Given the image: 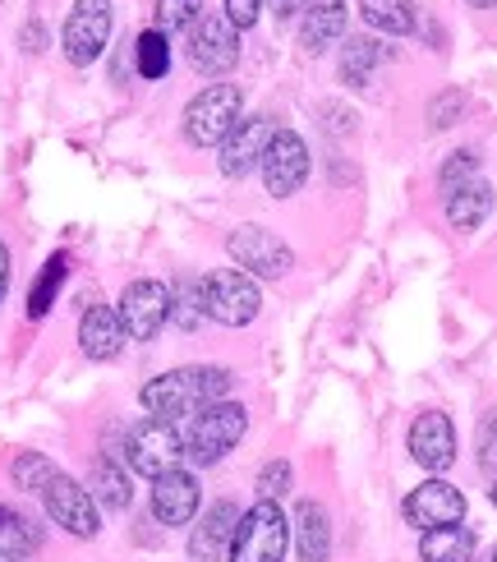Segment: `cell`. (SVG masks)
Here are the masks:
<instances>
[{"label": "cell", "instance_id": "1", "mask_svg": "<svg viewBox=\"0 0 497 562\" xmlns=\"http://www.w3.org/2000/svg\"><path fill=\"white\" fill-rule=\"evenodd\" d=\"M226 392H230V369H222V364H184V369H171V373H161V379H153L144 392H138V402H144L148 415L176 419L180 425L184 415L207 411L212 402H222Z\"/></svg>", "mask_w": 497, "mask_h": 562}, {"label": "cell", "instance_id": "2", "mask_svg": "<svg viewBox=\"0 0 497 562\" xmlns=\"http://www.w3.org/2000/svg\"><path fill=\"white\" fill-rule=\"evenodd\" d=\"M245 88L240 83H207L194 102L184 106V138L199 148H212V144H226L235 134V125L245 121Z\"/></svg>", "mask_w": 497, "mask_h": 562}, {"label": "cell", "instance_id": "3", "mask_svg": "<svg viewBox=\"0 0 497 562\" xmlns=\"http://www.w3.org/2000/svg\"><path fill=\"white\" fill-rule=\"evenodd\" d=\"M286 544H291L286 512L268 498H258L240 517V526H235L230 562H286Z\"/></svg>", "mask_w": 497, "mask_h": 562}, {"label": "cell", "instance_id": "4", "mask_svg": "<svg viewBox=\"0 0 497 562\" xmlns=\"http://www.w3.org/2000/svg\"><path fill=\"white\" fill-rule=\"evenodd\" d=\"M249 429V411L240 402H212L207 411L194 415V425L184 429V452L199 465H217L235 442Z\"/></svg>", "mask_w": 497, "mask_h": 562}, {"label": "cell", "instance_id": "5", "mask_svg": "<svg viewBox=\"0 0 497 562\" xmlns=\"http://www.w3.org/2000/svg\"><path fill=\"white\" fill-rule=\"evenodd\" d=\"M125 452H129V465L144 480H161V475L180 471V461L189 457L184 452V429L176 425V419H157V415H148L144 425L129 434Z\"/></svg>", "mask_w": 497, "mask_h": 562}, {"label": "cell", "instance_id": "6", "mask_svg": "<svg viewBox=\"0 0 497 562\" xmlns=\"http://www.w3.org/2000/svg\"><path fill=\"white\" fill-rule=\"evenodd\" d=\"M199 291H203V310L207 318H217L226 327H245L258 318V304H263V295H258L253 277L240 272V268H217L199 277Z\"/></svg>", "mask_w": 497, "mask_h": 562}, {"label": "cell", "instance_id": "7", "mask_svg": "<svg viewBox=\"0 0 497 562\" xmlns=\"http://www.w3.org/2000/svg\"><path fill=\"white\" fill-rule=\"evenodd\" d=\"M235 60H240V29L226 14H203L189 29V65L203 79H222L235 69Z\"/></svg>", "mask_w": 497, "mask_h": 562}, {"label": "cell", "instance_id": "8", "mask_svg": "<svg viewBox=\"0 0 497 562\" xmlns=\"http://www.w3.org/2000/svg\"><path fill=\"white\" fill-rule=\"evenodd\" d=\"M111 42V0H75V10L65 19V60L69 65H92Z\"/></svg>", "mask_w": 497, "mask_h": 562}, {"label": "cell", "instance_id": "9", "mask_svg": "<svg viewBox=\"0 0 497 562\" xmlns=\"http://www.w3.org/2000/svg\"><path fill=\"white\" fill-rule=\"evenodd\" d=\"M226 249H230V259L240 263V272H249V277H268V281L286 277L291 263H295L291 245L281 240V236H272V231H263V226H240V231H230Z\"/></svg>", "mask_w": 497, "mask_h": 562}, {"label": "cell", "instance_id": "10", "mask_svg": "<svg viewBox=\"0 0 497 562\" xmlns=\"http://www.w3.org/2000/svg\"><path fill=\"white\" fill-rule=\"evenodd\" d=\"M115 314H121V323H125V337L153 341L166 327V318H171V291H166L161 281H148V277L129 281L121 304H115Z\"/></svg>", "mask_w": 497, "mask_h": 562}, {"label": "cell", "instance_id": "11", "mask_svg": "<svg viewBox=\"0 0 497 562\" xmlns=\"http://www.w3.org/2000/svg\"><path fill=\"white\" fill-rule=\"evenodd\" d=\"M42 503H46V517L56 526H65L69 535H79V540H92V535L102 530V517H98V498L88 494L79 480L69 475H56L52 484L42 488Z\"/></svg>", "mask_w": 497, "mask_h": 562}, {"label": "cell", "instance_id": "12", "mask_svg": "<svg viewBox=\"0 0 497 562\" xmlns=\"http://www.w3.org/2000/svg\"><path fill=\"white\" fill-rule=\"evenodd\" d=\"M309 180V148H304V138L295 130H276L272 148L263 157V184L272 199H291L300 194V184Z\"/></svg>", "mask_w": 497, "mask_h": 562}, {"label": "cell", "instance_id": "13", "mask_svg": "<svg viewBox=\"0 0 497 562\" xmlns=\"http://www.w3.org/2000/svg\"><path fill=\"white\" fill-rule=\"evenodd\" d=\"M272 138H276V121H272V115H249V121H240V125H235V134L222 144V157H217L222 161V176L240 180L253 167H263Z\"/></svg>", "mask_w": 497, "mask_h": 562}, {"label": "cell", "instance_id": "14", "mask_svg": "<svg viewBox=\"0 0 497 562\" xmlns=\"http://www.w3.org/2000/svg\"><path fill=\"white\" fill-rule=\"evenodd\" d=\"M461 517H465V498H461V488H452L447 480L419 484L415 494L406 498V521L419 526L423 535H429V530H447V526H461Z\"/></svg>", "mask_w": 497, "mask_h": 562}, {"label": "cell", "instance_id": "15", "mask_svg": "<svg viewBox=\"0 0 497 562\" xmlns=\"http://www.w3.org/2000/svg\"><path fill=\"white\" fill-rule=\"evenodd\" d=\"M240 517H245V512L235 507L230 498H217V503H212L203 517H199L194 535H189V558H194V562H226V558H230V544H235V526H240Z\"/></svg>", "mask_w": 497, "mask_h": 562}, {"label": "cell", "instance_id": "16", "mask_svg": "<svg viewBox=\"0 0 497 562\" xmlns=\"http://www.w3.org/2000/svg\"><path fill=\"white\" fill-rule=\"evenodd\" d=\"M410 457L423 471H447L456 461V429L442 411H423L410 425Z\"/></svg>", "mask_w": 497, "mask_h": 562}, {"label": "cell", "instance_id": "17", "mask_svg": "<svg viewBox=\"0 0 497 562\" xmlns=\"http://www.w3.org/2000/svg\"><path fill=\"white\" fill-rule=\"evenodd\" d=\"M153 517L161 526H189L199 517V480L189 471H171L153 480Z\"/></svg>", "mask_w": 497, "mask_h": 562}, {"label": "cell", "instance_id": "18", "mask_svg": "<svg viewBox=\"0 0 497 562\" xmlns=\"http://www.w3.org/2000/svg\"><path fill=\"white\" fill-rule=\"evenodd\" d=\"M125 323L121 314L111 310V304H92V310L83 314L79 323V346H83V356L88 360H115L125 350Z\"/></svg>", "mask_w": 497, "mask_h": 562}, {"label": "cell", "instance_id": "19", "mask_svg": "<svg viewBox=\"0 0 497 562\" xmlns=\"http://www.w3.org/2000/svg\"><path fill=\"white\" fill-rule=\"evenodd\" d=\"M295 549H300V562L331 558V526H327L323 503H314V498H304L295 507Z\"/></svg>", "mask_w": 497, "mask_h": 562}, {"label": "cell", "instance_id": "20", "mask_svg": "<svg viewBox=\"0 0 497 562\" xmlns=\"http://www.w3.org/2000/svg\"><path fill=\"white\" fill-rule=\"evenodd\" d=\"M346 0H314L309 10H304V23H300V42L304 52H323L331 46L341 33H346Z\"/></svg>", "mask_w": 497, "mask_h": 562}, {"label": "cell", "instance_id": "21", "mask_svg": "<svg viewBox=\"0 0 497 562\" xmlns=\"http://www.w3.org/2000/svg\"><path fill=\"white\" fill-rule=\"evenodd\" d=\"M488 213H493V190L484 180H470V184H461V190L447 194V222H452L456 231L484 226Z\"/></svg>", "mask_w": 497, "mask_h": 562}, {"label": "cell", "instance_id": "22", "mask_svg": "<svg viewBox=\"0 0 497 562\" xmlns=\"http://www.w3.org/2000/svg\"><path fill=\"white\" fill-rule=\"evenodd\" d=\"M419 558L423 562H470V558H475V535H470L465 526L429 530L419 540Z\"/></svg>", "mask_w": 497, "mask_h": 562}, {"label": "cell", "instance_id": "23", "mask_svg": "<svg viewBox=\"0 0 497 562\" xmlns=\"http://www.w3.org/2000/svg\"><path fill=\"white\" fill-rule=\"evenodd\" d=\"M383 65V42H373V37H350L341 46V79L354 83V88H364L373 79V69Z\"/></svg>", "mask_w": 497, "mask_h": 562}, {"label": "cell", "instance_id": "24", "mask_svg": "<svg viewBox=\"0 0 497 562\" xmlns=\"http://www.w3.org/2000/svg\"><path fill=\"white\" fill-rule=\"evenodd\" d=\"M360 14L369 19V29L392 37L415 29V0H360Z\"/></svg>", "mask_w": 497, "mask_h": 562}, {"label": "cell", "instance_id": "25", "mask_svg": "<svg viewBox=\"0 0 497 562\" xmlns=\"http://www.w3.org/2000/svg\"><path fill=\"white\" fill-rule=\"evenodd\" d=\"M65 277H69V259L65 254H52L46 268H42V277L33 281V291H29V318H46V310H52L60 286H65Z\"/></svg>", "mask_w": 497, "mask_h": 562}, {"label": "cell", "instance_id": "26", "mask_svg": "<svg viewBox=\"0 0 497 562\" xmlns=\"http://www.w3.org/2000/svg\"><path fill=\"white\" fill-rule=\"evenodd\" d=\"M92 498H102V507H129V475L115 465L111 457H102L98 465H92V488H88Z\"/></svg>", "mask_w": 497, "mask_h": 562}, {"label": "cell", "instance_id": "27", "mask_svg": "<svg viewBox=\"0 0 497 562\" xmlns=\"http://www.w3.org/2000/svg\"><path fill=\"white\" fill-rule=\"evenodd\" d=\"M134 65H138V75H144V79H161L166 69H171V42H166L161 29L138 33V42H134Z\"/></svg>", "mask_w": 497, "mask_h": 562}, {"label": "cell", "instance_id": "28", "mask_svg": "<svg viewBox=\"0 0 497 562\" xmlns=\"http://www.w3.org/2000/svg\"><path fill=\"white\" fill-rule=\"evenodd\" d=\"M171 318H176V327H184V333L207 318V310H203V291H199V281H194V277H180V281H176Z\"/></svg>", "mask_w": 497, "mask_h": 562}, {"label": "cell", "instance_id": "29", "mask_svg": "<svg viewBox=\"0 0 497 562\" xmlns=\"http://www.w3.org/2000/svg\"><path fill=\"white\" fill-rule=\"evenodd\" d=\"M56 475H60V471H56V465L46 461L42 452H23V457L14 461V484H19V488H33V494H42V488L52 484Z\"/></svg>", "mask_w": 497, "mask_h": 562}, {"label": "cell", "instance_id": "30", "mask_svg": "<svg viewBox=\"0 0 497 562\" xmlns=\"http://www.w3.org/2000/svg\"><path fill=\"white\" fill-rule=\"evenodd\" d=\"M199 19H203V0H157V29L161 33L194 29Z\"/></svg>", "mask_w": 497, "mask_h": 562}, {"label": "cell", "instance_id": "31", "mask_svg": "<svg viewBox=\"0 0 497 562\" xmlns=\"http://www.w3.org/2000/svg\"><path fill=\"white\" fill-rule=\"evenodd\" d=\"M475 171H479V157L470 153V148H461V153L447 157V167H442V176H438V180H442V190L452 194V190H461V184L475 180Z\"/></svg>", "mask_w": 497, "mask_h": 562}, {"label": "cell", "instance_id": "32", "mask_svg": "<svg viewBox=\"0 0 497 562\" xmlns=\"http://www.w3.org/2000/svg\"><path fill=\"white\" fill-rule=\"evenodd\" d=\"M286 488H291V465L286 461H268L263 471H258V494H263L268 503H276Z\"/></svg>", "mask_w": 497, "mask_h": 562}, {"label": "cell", "instance_id": "33", "mask_svg": "<svg viewBox=\"0 0 497 562\" xmlns=\"http://www.w3.org/2000/svg\"><path fill=\"white\" fill-rule=\"evenodd\" d=\"M0 535H10L14 544H37V530L29 517H19V512H10L5 503H0Z\"/></svg>", "mask_w": 497, "mask_h": 562}, {"label": "cell", "instance_id": "34", "mask_svg": "<svg viewBox=\"0 0 497 562\" xmlns=\"http://www.w3.org/2000/svg\"><path fill=\"white\" fill-rule=\"evenodd\" d=\"M479 465L497 475V411L479 419Z\"/></svg>", "mask_w": 497, "mask_h": 562}, {"label": "cell", "instance_id": "35", "mask_svg": "<svg viewBox=\"0 0 497 562\" xmlns=\"http://www.w3.org/2000/svg\"><path fill=\"white\" fill-rule=\"evenodd\" d=\"M258 10H263V0H222V14L235 23V29H253Z\"/></svg>", "mask_w": 497, "mask_h": 562}, {"label": "cell", "instance_id": "36", "mask_svg": "<svg viewBox=\"0 0 497 562\" xmlns=\"http://www.w3.org/2000/svg\"><path fill=\"white\" fill-rule=\"evenodd\" d=\"M461 106H465L461 92H447V98H438L433 111H429V115H433V125H438V130H442V125H456V111H461Z\"/></svg>", "mask_w": 497, "mask_h": 562}, {"label": "cell", "instance_id": "37", "mask_svg": "<svg viewBox=\"0 0 497 562\" xmlns=\"http://www.w3.org/2000/svg\"><path fill=\"white\" fill-rule=\"evenodd\" d=\"M268 5H272L276 19H295L304 5H309V0H268Z\"/></svg>", "mask_w": 497, "mask_h": 562}, {"label": "cell", "instance_id": "38", "mask_svg": "<svg viewBox=\"0 0 497 562\" xmlns=\"http://www.w3.org/2000/svg\"><path fill=\"white\" fill-rule=\"evenodd\" d=\"M5 291H10V249L0 240V300H5Z\"/></svg>", "mask_w": 497, "mask_h": 562}, {"label": "cell", "instance_id": "39", "mask_svg": "<svg viewBox=\"0 0 497 562\" xmlns=\"http://www.w3.org/2000/svg\"><path fill=\"white\" fill-rule=\"evenodd\" d=\"M0 562H29V558H23L19 549H0Z\"/></svg>", "mask_w": 497, "mask_h": 562}, {"label": "cell", "instance_id": "40", "mask_svg": "<svg viewBox=\"0 0 497 562\" xmlns=\"http://www.w3.org/2000/svg\"><path fill=\"white\" fill-rule=\"evenodd\" d=\"M470 5H484L488 10V5H497V0H470Z\"/></svg>", "mask_w": 497, "mask_h": 562}, {"label": "cell", "instance_id": "41", "mask_svg": "<svg viewBox=\"0 0 497 562\" xmlns=\"http://www.w3.org/2000/svg\"><path fill=\"white\" fill-rule=\"evenodd\" d=\"M493 507H497V484H493Z\"/></svg>", "mask_w": 497, "mask_h": 562}, {"label": "cell", "instance_id": "42", "mask_svg": "<svg viewBox=\"0 0 497 562\" xmlns=\"http://www.w3.org/2000/svg\"><path fill=\"white\" fill-rule=\"evenodd\" d=\"M493 562H497V553H493Z\"/></svg>", "mask_w": 497, "mask_h": 562}]
</instances>
